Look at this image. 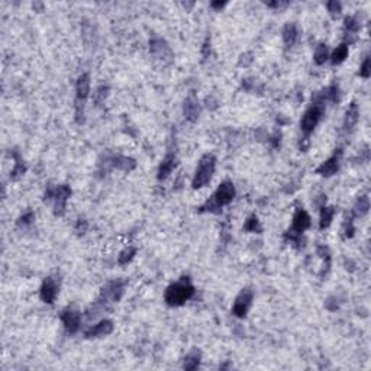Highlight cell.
<instances>
[{
	"label": "cell",
	"mask_w": 371,
	"mask_h": 371,
	"mask_svg": "<svg viewBox=\"0 0 371 371\" xmlns=\"http://www.w3.org/2000/svg\"><path fill=\"white\" fill-rule=\"evenodd\" d=\"M193 294H194V287L191 286L188 278L183 277L180 281L171 284L167 289L164 297L168 306H182Z\"/></svg>",
	"instance_id": "1"
},
{
	"label": "cell",
	"mask_w": 371,
	"mask_h": 371,
	"mask_svg": "<svg viewBox=\"0 0 371 371\" xmlns=\"http://www.w3.org/2000/svg\"><path fill=\"white\" fill-rule=\"evenodd\" d=\"M215 167H216V158L212 154H206L199 162V167L196 170L194 179H193V188H202L206 185L211 183L213 173H215Z\"/></svg>",
	"instance_id": "2"
},
{
	"label": "cell",
	"mask_w": 371,
	"mask_h": 371,
	"mask_svg": "<svg viewBox=\"0 0 371 371\" xmlns=\"http://www.w3.org/2000/svg\"><path fill=\"white\" fill-rule=\"evenodd\" d=\"M323 112H325V103H322L319 99H316V102L305 112V115H303V118L300 121L302 131L305 133H310L316 128V125L319 124Z\"/></svg>",
	"instance_id": "3"
},
{
	"label": "cell",
	"mask_w": 371,
	"mask_h": 371,
	"mask_svg": "<svg viewBox=\"0 0 371 371\" xmlns=\"http://www.w3.org/2000/svg\"><path fill=\"white\" fill-rule=\"evenodd\" d=\"M310 226V216L308 215L306 211L303 209H297L294 216H293V222H292V228L287 231L286 238H289L290 241L296 242L299 241V238L302 237V234Z\"/></svg>",
	"instance_id": "4"
},
{
	"label": "cell",
	"mask_w": 371,
	"mask_h": 371,
	"mask_svg": "<svg viewBox=\"0 0 371 371\" xmlns=\"http://www.w3.org/2000/svg\"><path fill=\"white\" fill-rule=\"evenodd\" d=\"M90 93V77L89 74H81L76 84V115L77 121L80 122V116L83 118L84 103Z\"/></svg>",
	"instance_id": "5"
},
{
	"label": "cell",
	"mask_w": 371,
	"mask_h": 371,
	"mask_svg": "<svg viewBox=\"0 0 371 371\" xmlns=\"http://www.w3.org/2000/svg\"><path fill=\"white\" fill-rule=\"evenodd\" d=\"M234 197H235V187H234V185L231 182H223L222 185L217 187L216 193L213 194L212 202L211 203L208 202V206L211 209H213V208L219 209L222 206L229 205L234 200Z\"/></svg>",
	"instance_id": "6"
},
{
	"label": "cell",
	"mask_w": 371,
	"mask_h": 371,
	"mask_svg": "<svg viewBox=\"0 0 371 371\" xmlns=\"http://www.w3.org/2000/svg\"><path fill=\"white\" fill-rule=\"evenodd\" d=\"M70 194H71V188H70L68 186H58L57 188L50 190V191L45 194V197L48 196V199H54V200H55V215L61 216L62 213H64V211H65V203H67Z\"/></svg>",
	"instance_id": "7"
},
{
	"label": "cell",
	"mask_w": 371,
	"mask_h": 371,
	"mask_svg": "<svg viewBox=\"0 0 371 371\" xmlns=\"http://www.w3.org/2000/svg\"><path fill=\"white\" fill-rule=\"evenodd\" d=\"M125 292V283L124 281H110L107 283L103 290H102V299H105L106 303H113L121 300L122 294Z\"/></svg>",
	"instance_id": "8"
},
{
	"label": "cell",
	"mask_w": 371,
	"mask_h": 371,
	"mask_svg": "<svg viewBox=\"0 0 371 371\" xmlns=\"http://www.w3.org/2000/svg\"><path fill=\"white\" fill-rule=\"evenodd\" d=\"M61 320L64 323V328L67 329V332L76 334L79 331V328H80V323H81V315L77 309L67 308L62 312Z\"/></svg>",
	"instance_id": "9"
},
{
	"label": "cell",
	"mask_w": 371,
	"mask_h": 371,
	"mask_svg": "<svg viewBox=\"0 0 371 371\" xmlns=\"http://www.w3.org/2000/svg\"><path fill=\"white\" fill-rule=\"evenodd\" d=\"M251 302H252V292L251 290H242L239 294H238V297H237V300H235V303H234V308H232V313L237 316V318H245L247 316V312L249 309V306H251Z\"/></svg>",
	"instance_id": "10"
},
{
	"label": "cell",
	"mask_w": 371,
	"mask_h": 371,
	"mask_svg": "<svg viewBox=\"0 0 371 371\" xmlns=\"http://www.w3.org/2000/svg\"><path fill=\"white\" fill-rule=\"evenodd\" d=\"M57 294H58V286H57V283H55L53 278H47V280L42 283L41 290H39L41 299H42L45 303H50V305H51V303H54Z\"/></svg>",
	"instance_id": "11"
},
{
	"label": "cell",
	"mask_w": 371,
	"mask_h": 371,
	"mask_svg": "<svg viewBox=\"0 0 371 371\" xmlns=\"http://www.w3.org/2000/svg\"><path fill=\"white\" fill-rule=\"evenodd\" d=\"M340 155L341 153H338V154L332 155L331 158H328L325 162H322V164L318 167L316 173H318L319 176H323V177H331V176H334V174L338 171V168H340Z\"/></svg>",
	"instance_id": "12"
},
{
	"label": "cell",
	"mask_w": 371,
	"mask_h": 371,
	"mask_svg": "<svg viewBox=\"0 0 371 371\" xmlns=\"http://www.w3.org/2000/svg\"><path fill=\"white\" fill-rule=\"evenodd\" d=\"M113 331V323L109 319H103L99 323L92 326L89 331H86L87 338H99V337H106Z\"/></svg>",
	"instance_id": "13"
},
{
	"label": "cell",
	"mask_w": 371,
	"mask_h": 371,
	"mask_svg": "<svg viewBox=\"0 0 371 371\" xmlns=\"http://www.w3.org/2000/svg\"><path fill=\"white\" fill-rule=\"evenodd\" d=\"M150 51L154 54L157 58H161V60H164V58H171V57H173V54H171L168 45H167L162 39H159V38H155V39H153V41L150 42Z\"/></svg>",
	"instance_id": "14"
},
{
	"label": "cell",
	"mask_w": 371,
	"mask_h": 371,
	"mask_svg": "<svg viewBox=\"0 0 371 371\" xmlns=\"http://www.w3.org/2000/svg\"><path fill=\"white\" fill-rule=\"evenodd\" d=\"M200 113V107H199V102L194 96H188L185 102V116L187 121L194 122L199 118Z\"/></svg>",
	"instance_id": "15"
},
{
	"label": "cell",
	"mask_w": 371,
	"mask_h": 371,
	"mask_svg": "<svg viewBox=\"0 0 371 371\" xmlns=\"http://www.w3.org/2000/svg\"><path fill=\"white\" fill-rule=\"evenodd\" d=\"M176 165H177V158H176V155H167V157L162 159V162H161V165H159V168H158V179H159V180L167 179V177L173 173V170L176 168Z\"/></svg>",
	"instance_id": "16"
},
{
	"label": "cell",
	"mask_w": 371,
	"mask_h": 371,
	"mask_svg": "<svg viewBox=\"0 0 371 371\" xmlns=\"http://www.w3.org/2000/svg\"><path fill=\"white\" fill-rule=\"evenodd\" d=\"M358 116H360V112H358V107L355 103H351V106L348 107L346 113H345V121H344V128L345 131H352L354 126L358 122Z\"/></svg>",
	"instance_id": "17"
},
{
	"label": "cell",
	"mask_w": 371,
	"mask_h": 371,
	"mask_svg": "<svg viewBox=\"0 0 371 371\" xmlns=\"http://www.w3.org/2000/svg\"><path fill=\"white\" fill-rule=\"evenodd\" d=\"M297 36H299V31H297V26L294 24H287L283 29V41L287 47H292L294 45V42L297 41Z\"/></svg>",
	"instance_id": "18"
},
{
	"label": "cell",
	"mask_w": 371,
	"mask_h": 371,
	"mask_svg": "<svg viewBox=\"0 0 371 371\" xmlns=\"http://www.w3.org/2000/svg\"><path fill=\"white\" fill-rule=\"evenodd\" d=\"M334 215H335V209H334V208L323 206V208L320 209V223H319V228H320V229L328 228V226L332 223Z\"/></svg>",
	"instance_id": "19"
},
{
	"label": "cell",
	"mask_w": 371,
	"mask_h": 371,
	"mask_svg": "<svg viewBox=\"0 0 371 371\" xmlns=\"http://www.w3.org/2000/svg\"><path fill=\"white\" fill-rule=\"evenodd\" d=\"M200 364V352L199 351H193L190 352L185 358V367L186 370H196Z\"/></svg>",
	"instance_id": "20"
},
{
	"label": "cell",
	"mask_w": 371,
	"mask_h": 371,
	"mask_svg": "<svg viewBox=\"0 0 371 371\" xmlns=\"http://www.w3.org/2000/svg\"><path fill=\"white\" fill-rule=\"evenodd\" d=\"M348 57V45L346 44H342L340 47H337V50L332 53L331 55V61L332 64H341V62L345 61V58Z\"/></svg>",
	"instance_id": "21"
},
{
	"label": "cell",
	"mask_w": 371,
	"mask_h": 371,
	"mask_svg": "<svg viewBox=\"0 0 371 371\" xmlns=\"http://www.w3.org/2000/svg\"><path fill=\"white\" fill-rule=\"evenodd\" d=\"M113 165L116 168L124 170V171H131L135 167V161L132 158H128V157H116L113 159Z\"/></svg>",
	"instance_id": "22"
},
{
	"label": "cell",
	"mask_w": 371,
	"mask_h": 371,
	"mask_svg": "<svg viewBox=\"0 0 371 371\" xmlns=\"http://www.w3.org/2000/svg\"><path fill=\"white\" fill-rule=\"evenodd\" d=\"M313 60H315V62H316L318 65H322L323 62L326 61V60H328V47L323 45V44H320V45L316 48V51H315Z\"/></svg>",
	"instance_id": "23"
},
{
	"label": "cell",
	"mask_w": 371,
	"mask_h": 371,
	"mask_svg": "<svg viewBox=\"0 0 371 371\" xmlns=\"http://www.w3.org/2000/svg\"><path fill=\"white\" fill-rule=\"evenodd\" d=\"M244 229L248 231V232H257V234H260V232L263 231L261 223H260L258 217L255 216V215H252V216L248 217L247 222H245V225H244Z\"/></svg>",
	"instance_id": "24"
},
{
	"label": "cell",
	"mask_w": 371,
	"mask_h": 371,
	"mask_svg": "<svg viewBox=\"0 0 371 371\" xmlns=\"http://www.w3.org/2000/svg\"><path fill=\"white\" fill-rule=\"evenodd\" d=\"M355 209H357V213H360V215L367 213L369 209H370V200H369V197H367V196H361V197L358 199V202H357Z\"/></svg>",
	"instance_id": "25"
},
{
	"label": "cell",
	"mask_w": 371,
	"mask_h": 371,
	"mask_svg": "<svg viewBox=\"0 0 371 371\" xmlns=\"http://www.w3.org/2000/svg\"><path fill=\"white\" fill-rule=\"evenodd\" d=\"M135 254H136V249H135V248H128V249H124V251L121 252L119 258H118V263H119L121 265L128 264V263L133 258V255H135Z\"/></svg>",
	"instance_id": "26"
},
{
	"label": "cell",
	"mask_w": 371,
	"mask_h": 371,
	"mask_svg": "<svg viewBox=\"0 0 371 371\" xmlns=\"http://www.w3.org/2000/svg\"><path fill=\"white\" fill-rule=\"evenodd\" d=\"M345 29L348 31V33H357L360 29V24L357 22L355 18L348 16V18H345Z\"/></svg>",
	"instance_id": "27"
},
{
	"label": "cell",
	"mask_w": 371,
	"mask_h": 371,
	"mask_svg": "<svg viewBox=\"0 0 371 371\" xmlns=\"http://www.w3.org/2000/svg\"><path fill=\"white\" fill-rule=\"evenodd\" d=\"M371 64H370V57H366V60L363 62L361 68H360V76L364 77V79H369L371 74Z\"/></svg>",
	"instance_id": "28"
},
{
	"label": "cell",
	"mask_w": 371,
	"mask_h": 371,
	"mask_svg": "<svg viewBox=\"0 0 371 371\" xmlns=\"http://www.w3.org/2000/svg\"><path fill=\"white\" fill-rule=\"evenodd\" d=\"M107 92H109V89H107V87H105V86L99 87V89H97V92H96V94H94V100H96V103H102V102H105V99H106V96H107Z\"/></svg>",
	"instance_id": "29"
},
{
	"label": "cell",
	"mask_w": 371,
	"mask_h": 371,
	"mask_svg": "<svg viewBox=\"0 0 371 371\" xmlns=\"http://www.w3.org/2000/svg\"><path fill=\"white\" fill-rule=\"evenodd\" d=\"M326 7H328V10H329L334 16H335V15H340L341 9H342L340 1H329V3L326 4Z\"/></svg>",
	"instance_id": "30"
},
{
	"label": "cell",
	"mask_w": 371,
	"mask_h": 371,
	"mask_svg": "<svg viewBox=\"0 0 371 371\" xmlns=\"http://www.w3.org/2000/svg\"><path fill=\"white\" fill-rule=\"evenodd\" d=\"M32 220H33V213L28 212L26 215H24V216L19 219V225H29Z\"/></svg>",
	"instance_id": "31"
},
{
	"label": "cell",
	"mask_w": 371,
	"mask_h": 371,
	"mask_svg": "<svg viewBox=\"0 0 371 371\" xmlns=\"http://www.w3.org/2000/svg\"><path fill=\"white\" fill-rule=\"evenodd\" d=\"M345 235H346L348 238H351V237L354 235V226H352V220H351V219L345 223Z\"/></svg>",
	"instance_id": "32"
},
{
	"label": "cell",
	"mask_w": 371,
	"mask_h": 371,
	"mask_svg": "<svg viewBox=\"0 0 371 371\" xmlns=\"http://www.w3.org/2000/svg\"><path fill=\"white\" fill-rule=\"evenodd\" d=\"M226 3L225 1H215V3H212V7H216V9H220V7H223Z\"/></svg>",
	"instance_id": "33"
}]
</instances>
